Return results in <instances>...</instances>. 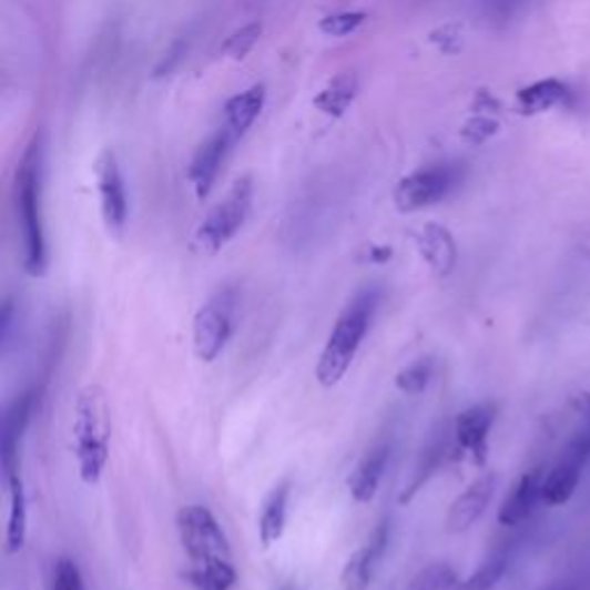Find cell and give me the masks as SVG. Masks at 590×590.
Instances as JSON below:
<instances>
[{
  "label": "cell",
  "mask_w": 590,
  "mask_h": 590,
  "mask_svg": "<svg viewBox=\"0 0 590 590\" xmlns=\"http://www.w3.org/2000/svg\"><path fill=\"white\" fill-rule=\"evenodd\" d=\"M590 459V431L577 427L574 436L568 440V446L560 450L556 464L542 482V503L545 506H566L574 496L577 485L581 480V470Z\"/></svg>",
  "instance_id": "cell-8"
},
{
  "label": "cell",
  "mask_w": 590,
  "mask_h": 590,
  "mask_svg": "<svg viewBox=\"0 0 590 590\" xmlns=\"http://www.w3.org/2000/svg\"><path fill=\"white\" fill-rule=\"evenodd\" d=\"M44 183V148L42 139L33 136L26 145L23 157L14 173V215L21 243V265L26 275L42 277L49 268V250L42 213Z\"/></svg>",
  "instance_id": "cell-2"
},
{
  "label": "cell",
  "mask_w": 590,
  "mask_h": 590,
  "mask_svg": "<svg viewBox=\"0 0 590 590\" xmlns=\"http://www.w3.org/2000/svg\"><path fill=\"white\" fill-rule=\"evenodd\" d=\"M380 303V291L376 286H365L358 291L348 305L342 309L337 321L333 323V330L323 344V350L316 363V380L321 388H335L342 378L348 374L353 360L372 328L374 314Z\"/></svg>",
  "instance_id": "cell-4"
},
{
  "label": "cell",
  "mask_w": 590,
  "mask_h": 590,
  "mask_svg": "<svg viewBox=\"0 0 590 590\" xmlns=\"http://www.w3.org/2000/svg\"><path fill=\"white\" fill-rule=\"evenodd\" d=\"M466 169L459 162H434L420 166L395 187V205L399 213H416L450 199L464 183Z\"/></svg>",
  "instance_id": "cell-6"
},
{
  "label": "cell",
  "mask_w": 590,
  "mask_h": 590,
  "mask_svg": "<svg viewBox=\"0 0 590 590\" xmlns=\"http://www.w3.org/2000/svg\"><path fill=\"white\" fill-rule=\"evenodd\" d=\"M390 461V442H376L374 448L365 452V457L350 470L346 480L348 491L356 503H372L378 494L380 480L386 476V468Z\"/></svg>",
  "instance_id": "cell-15"
},
{
  "label": "cell",
  "mask_w": 590,
  "mask_h": 590,
  "mask_svg": "<svg viewBox=\"0 0 590 590\" xmlns=\"http://www.w3.org/2000/svg\"><path fill=\"white\" fill-rule=\"evenodd\" d=\"M288 498H291V480H282L263 498L258 512V540L265 549L277 545L284 536L288 521Z\"/></svg>",
  "instance_id": "cell-19"
},
{
  "label": "cell",
  "mask_w": 590,
  "mask_h": 590,
  "mask_svg": "<svg viewBox=\"0 0 590 590\" xmlns=\"http://www.w3.org/2000/svg\"><path fill=\"white\" fill-rule=\"evenodd\" d=\"M175 528L190 560L187 583L194 590H233L238 583V570L233 566L228 538L213 510L199 503L183 506L175 515Z\"/></svg>",
  "instance_id": "cell-1"
},
{
  "label": "cell",
  "mask_w": 590,
  "mask_h": 590,
  "mask_svg": "<svg viewBox=\"0 0 590 590\" xmlns=\"http://www.w3.org/2000/svg\"><path fill=\"white\" fill-rule=\"evenodd\" d=\"M258 38H261V23L258 21H252V23L238 28V31H235V33H231L226 38V42L222 44L220 51L224 55L233 58V61H243V58L256 47Z\"/></svg>",
  "instance_id": "cell-28"
},
{
  "label": "cell",
  "mask_w": 590,
  "mask_h": 590,
  "mask_svg": "<svg viewBox=\"0 0 590 590\" xmlns=\"http://www.w3.org/2000/svg\"><path fill=\"white\" fill-rule=\"evenodd\" d=\"M277 590H298V588H295V586H291V583H284V586H279Z\"/></svg>",
  "instance_id": "cell-32"
},
{
  "label": "cell",
  "mask_w": 590,
  "mask_h": 590,
  "mask_svg": "<svg viewBox=\"0 0 590 590\" xmlns=\"http://www.w3.org/2000/svg\"><path fill=\"white\" fill-rule=\"evenodd\" d=\"M235 143L238 141H235L228 134V130L222 125L213 136H208V141H203L199 151L194 153L190 169H187V179H190L199 201L208 199V194L213 192V187L217 183V175L222 171V164H224L226 155L231 153V148Z\"/></svg>",
  "instance_id": "cell-11"
},
{
  "label": "cell",
  "mask_w": 590,
  "mask_h": 590,
  "mask_svg": "<svg viewBox=\"0 0 590 590\" xmlns=\"http://www.w3.org/2000/svg\"><path fill=\"white\" fill-rule=\"evenodd\" d=\"M528 3L530 0H478V12L491 26H506L515 21Z\"/></svg>",
  "instance_id": "cell-27"
},
{
  "label": "cell",
  "mask_w": 590,
  "mask_h": 590,
  "mask_svg": "<svg viewBox=\"0 0 590 590\" xmlns=\"http://www.w3.org/2000/svg\"><path fill=\"white\" fill-rule=\"evenodd\" d=\"M265 104V85L256 83L247 91L233 95L226 106H224V128L228 130V134L241 141L247 130L256 123V118L261 115Z\"/></svg>",
  "instance_id": "cell-20"
},
{
  "label": "cell",
  "mask_w": 590,
  "mask_h": 590,
  "mask_svg": "<svg viewBox=\"0 0 590 590\" xmlns=\"http://www.w3.org/2000/svg\"><path fill=\"white\" fill-rule=\"evenodd\" d=\"M496 416H498L496 404L482 401L461 410L455 420L452 434L457 440V448L461 450V455H468L478 466L487 461L489 431L496 423Z\"/></svg>",
  "instance_id": "cell-10"
},
{
  "label": "cell",
  "mask_w": 590,
  "mask_h": 590,
  "mask_svg": "<svg viewBox=\"0 0 590 590\" xmlns=\"http://www.w3.org/2000/svg\"><path fill=\"white\" fill-rule=\"evenodd\" d=\"M98 175V194H100V208H102V220L106 228L115 235H121L128 224V190H125V179L123 171L118 166V160L111 151H106L95 166Z\"/></svg>",
  "instance_id": "cell-9"
},
{
  "label": "cell",
  "mask_w": 590,
  "mask_h": 590,
  "mask_svg": "<svg viewBox=\"0 0 590 590\" xmlns=\"http://www.w3.org/2000/svg\"><path fill=\"white\" fill-rule=\"evenodd\" d=\"M388 545H390V521L383 519L374 528L369 540L348 556L346 566L342 570V579H339L342 588L344 590H369L380 558L388 551Z\"/></svg>",
  "instance_id": "cell-12"
},
{
  "label": "cell",
  "mask_w": 590,
  "mask_h": 590,
  "mask_svg": "<svg viewBox=\"0 0 590 590\" xmlns=\"http://www.w3.org/2000/svg\"><path fill=\"white\" fill-rule=\"evenodd\" d=\"M461 579L448 563H429L413 574L406 590H459Z\"/></svg>",
  "instance_id": "cell-26"
},
{
  "label": "cell",
  "mask_w": 590,
  "mask_h": 590,
  "mask_svg": "<svg viewBox=\"0 0 590 590\" xmlns=\"http://www.w3.org/2000/svg\"><path fill=\"white\" fill-rule=\"evenodd\" d=\"M549 590H574V588H570V586H558V588H549Z\"/></svg>",
  "instance_id": "cell-33"
},
{
  "label": "cell",
  "mask_w": 590,
  "mask_h": 590,
  "mask_svg": "<svg viewBox=\"0 0 590 590\" xmlns=\"http://www.w3.org/2000/svg\"><path fill=\"white\" fill-rule=\"evenodd\" d=\"M358 91H360L358 77L353 72H342L335 79H330L326 88L314 98V106L330 118H342L348 111V106L356 102Z\"/></svg>",
  "instance_id": "cell-23"
},
{
  "label": "cell",
  "mask_w": 590,
  "mask_h": 590,
  "mask_svg": "<svg viewBox=\"0 0 590 590\" xmlns=\"http://www.w3.org/2000/svg\"><path fill=\"white\" fill-rule=\"evenodd\" d=\"M365 19H367V14L358 12V10L335 12V14L323 17L318 21V28H321V33L328 35V38H346L350 33H356L358 28L365 23Z\"/></svg>",
  "instance_id": "cell-29"
},
{
  "label": "cell",
  "mask_w": 590,
  "mask_h": 590,
  "mask_svg": "<svg viewBox=\"0 0 590 590\" xmlns=\"http://www.w3.org/2000/svg\"><path fill=\"white\" fill-rule=\"evenodd\" d=\"M446 450H448V436H446V431H438L436 436H431V440L425 446L416 468H413V476L399 496L401 506L410 503L413 496H416L427 485V480L440 468L442 459H446V455H448Z\"/></svg>",
  "instance_id": "cell-22"
},
{
  "label": "cell",
  "mask_w": 590,
  "mask_h": 590,
  "mask_svg": "<svg viewBox=\"0 0 590 590\" xmlns=\"http://www.w3.org/2000/svg\"><path fill=\"white\" fill-rule=\"evenodd\" d=\"M3 478L8 485V528H6V551L19 553L28 538V498L26 482L21 476V464L3 468Z\"/></svg>",
  "instance_id": "cell-17"
},
{
  "label": "cell",
  "mask_w": 590,
  "mask_h": 590,
  "mask_svg": "<svg viewBox=\"0 0 590 590\" xmlns=\"http://www.w3.org/2000/svg\"><path fill=\"white\" fill-rule=\"evenodd\" d=\"M542 482L545 476L540 468H530L515 482L503 506L498 510V523L500 526H519L530 515H533L536 506L542 503Z\"/></svg>",
  "instance_id": "cell-16"
},
{
  "label": "cell",
  "mask_w": 590,
  "mask_h": 590,
  "mask_svg": "<svg viewBox=\"0 0 590 590\" xmlns=\"http://www.w3.org/2000/svg\"><path fill=\"white\" fill-rule=\"evenodd\" d=\"M254 203V183L243 175L233 183L228 194L205 215L194 233V245L208 256L220 254L245 226Z\"/></svg>",
  "instance_id": "cell-5"
},
{
  "label": "cell",
  "mask_w": 590,
  "mask_h": 590,
  "mask_svg": "<svg viewBox=\"0 0 590 590\" xmlns=\"http://www.w3.org/2000/svg\"><path fill=\"white\" fill-rule=\"evenodd\" d=\"M498 478L494 474L480 476L474 485H468L466 491H461L448 510L446 517V528L450 533H464L470 526H474L489 508L494 491H496Z\"/></svg>",
  "instance_id": "cell-13"
},
{
  "label": "cell",
  "mask_w": 590,
  "mask_h": 590,
  "mask_svg": "<svg viewBox=\"0 0 590 590\" xmlns=\"http://www.w3.org/2000/svg\"><path fill=\"white\" fill-rule=\"evenodd\" d=\"M111 404L102 386L79 390L72 410V442L79 478L85 487H98L111 455Z\"/></svg>",
  "instance_id": "cell-3"
},
{
  "label": "cell",
  "mask_w": 590,
  "mask_h": 590,
  "mask_svg": "<svg viewBox=\"0 0 590 590\" xmlns=\"http://www.w3.org/2000/svg\"><path fill=\"white\" fill-rule=\"evenodd\" d=\"M49 590H85L83 574L72 558H58L51 574Z\"/></svg>",
  "instance_id": "cell-30"
},
{
  "label": "cell",
  "mask_w": 590,
  "mask_h": 590,
  "mask_svg": "<svg viewBox=\"0 0 590 590\" xmlns=\"http://www.w3.org/2000/svg\"><path fill=\"white\" fill-rule=\"evenodd\" d=\"M235 312H238L235 288H220L196 309L192 321V339L199 360L215 363L222 356L235 333Z\"/></svg>",
  "instance_id": "cell-7"
},
{
  "label": "cell",
  "mask_w": 590,
  "mask_h": 590,
  "mask_svg": "<svg viewBox=\"0 0 590 590\" xmlns=\"http://www.w3.org/2000/svg\"><path fill=\"white\" fill-rule=\"evenodd\" d=\"M35 413V395L23 393L17 397L3 416V431H0V468H10L21 464V442L28 431V425Z\"/></svg>",
  "instance_id": "cell-14"
},
{
  "label": "cell",
  "mask_w": 590,
  "mask_h": 590,
  "mask_svg": "<svg viewBox=\"0 0 590 590\" xmlns=\"http://www.w3.org/2000/svg\"><path fill=\"white\" fill-rule=\"evenodd\" d=\"M517 104L521 113H545L551 109H566L572 104V91L558 79L536 81L517 93Z\"/></svg>",
  "instance_id": "cell-21"
},
{
  "label": "cell",
  "mask_w": 590,
  "mask_h": 590,
  "mask_svg": "<svg viewBox=\"0 0 590 590\" xmlns=\"http://www.w3.org/2000/svg\"><path fill=\"white\" fill-rule=\"evenodd\" d=\"M434 369H436V365H434L431 356L418 358L416 363H410L404 369H399V374L395 376V386L399 393L410 395V397L423 395L434 378Z\"/></svg>",
  "instance_id": "cell-25"
},
{
  "label": "cell",
  "mask_w": 590,
  "mask_h": 590,
  "mask_svg": "<svg viewBox=\"0 0 590 590\" xmlns=\"http://www.w3.org/2000/svg\"><path fill=\"white\" fill-rule=\"evenodd\" d=\"M510 566V556L506 549H496L494 553H489L480 568L468 574L466 579H461L459 590H494L498 586V581L503 579V574L508 572Z\"/></svg>",
  "instance_id": "cell-24"
},
{
  "label": "cell",
  "mask_w": 590,
  "mask_h": 590,
  "mask_svg": "<svg viewBox=\"0 0 590 590\" xmlns=\"http://www.w3.org/2000/svg\"><path fill=\"white\" fill-rule=\"evenodd\" d=\"M418 250L436 277H448L457 265V243L452 233L440 224H425L416 235Z\"/></svg>",
  "instance_id": "cell-18"
},
{
  "label": "cell",
  "mask_w": 590,
  "mask_h": 590,
  "mask_svg": "<svg viewBox=\"0 0 590 590\" xmlns=\"http://www.w3.org/2000/svg\"><path fill=\"white\" fill-rule=\"evenodd\" d=\"M390 256H393L390 247H372L369 250V261L372 263H386V261H390Z\"/></svg>",
  "instance_id": "cell-31"
}]
</instances>
